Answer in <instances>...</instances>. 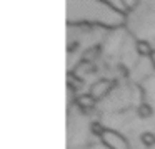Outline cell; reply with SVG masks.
<instances>
[{"label": "cell", "instance_id": "6da1fadb", "mask_svg": "<svg viewBox=\"0 0 155 149\" xmlns=\"http://www.w3.org/2000/svg\"><path fill=\"white\" fill-rule=\"evenodd\" d=\"M102 142L107 146L108 149H128V142L122 134H118L114 129H105V132L102 134Z\"/></svg>", "mask_w": 155, "mask_h": 149}, {"label": "cell", "instance_id": "7a4b0ae2", "mask_svg": "<svg viewBox=\"0 0 155 149\" xmlns=\"http://www.w3.org/2000/svg\"><path fill=\"white\" fill-rule=\"evenodd\" d=\"M112 87H114V82H110V81H105V79L97 81L90 87V95L95 99V101H98V99H102L104 95H107V92L110 91Z\"/></svg>", "mask_w": 155, "mask_h": 149}, {"label": "cell", "instance_id": "3957f363", "mask_svg": "<svg viewBox=\"0 0 155 149\" xmlns=\"http://www.w3.org/2000/svg\"><path fill=\"white\" fill-rule=\"evenodd\" d=\"M77 104H78V107H80L82 111L88 112V111H92V109L95 107V99L92 97L90 94H84V95H78L77 97Z\"/></svg>", "mask_w": 155, "mask_h": 149}, {"label": "cell", "instance_id": "277c9868", "mask_svg": "<svg viewBox=\"0 0 155 149\" xmlns=\"http://www.w3.org/2000/svg\"><path fill=\"white\" fill-rule=\"evenodd\" d=\"M95 71L94 65H92V62L88 61V59H85V61H82L80 64L77 65V71H75V75H78L80 77V74H88V72Z\"/></svg>", "mask_w": 155, "mask_h": 149}, {"label": "cell", "instance_id": "5b68a950", "mask_svg": "<svg viewBox=\"0 0 155 149\" xmlns=\"http://www.w3.org/2000/svg\"><path fill=\"white\" fill-rule=\"evenodd\" d=\"M67 84H68V87L72 89V91H78V89L82 87V77H78V75H75V74H68L67 75Z\"/></svg>", "mask_w": 155, "mask_h": 149}, {"label": "cell", "instance_id": "8992f818", "mask_svg": "<svg viewBox=\"0 0 155 149\" xmlns=\"http://www.w3.org/2000/svg\"><path fill=\"white\" fill-rule=\"evenodd\" d=\"M137 52L138 55H142V57H147V55H152V49H150V44L145 40H138L137 42Z\"/></svg>", "mask_w": 155, "mask_h": 149}, {"label": "cell", "instance_id": "52a82bcc", "mask_svg": "<svg viewBox=\"0 0 155 149\" xmlns=\"http://www.w3.org/2000/svg\"><path fill=\"white\" fill-rule=\"evenodd\" d=\"M152 114H153V111H152V107L147 104V102H143V104L138 107V116H140V117L147 119V117H150Z\"/></svg>", "mask_w": 155, "mask_h": 149}, {"label": "cell", "instance_id": "ba28073f", "mask_svg": "<svg viewBox=\"0 0 155 149\" xmlns=\"http://www.w3.org/2000/svg\"><path fill=\"white\" fill-rule=\"evenodd\" d=\"M90 131L94 132V136L102 137V134L105 132V127H104V126H102L98 121H95V122H92V124H90Z\"/></svg>", "mask_w": 155, "mask_h": 149}, {"label": "cell", "instance_id": "9c48e42d", "mask_svg": "<svg viewBox=\"0 0 155 149\" xmlns=\"http://www.w3.org/2000/svg\"><path fill=\"white\" fill-rule=\"evenodd\" d=\"M142 142H143L145 146H153L155 144V134H152V132H143V134H142Z\"/></svg>", "mask_w": 155, "mask_h": 149}, {"label": "cell", "instance_id": "30bf717a", "mask_svg": "<svg viewBox=\"0 0 155 149\" xmlns=\"http://www.w3.org/2000/svg\"><path fill=\"white\" fill-rule=\"evenodd\" d=\"M122 2H124L125 9H128V10H132V9L138 4V0H122Z\"/></svg>", "mask_w": 155, "mask_h": 149}, {"label": "cell", "instance_id": "8fae6325", "mask_svg": "<svg viewBox=\"0 0 155 149\" xmlns=\"http://www.w3.org/2000/svg\"><path fill=\"white\" fill-rule=\"evenodd\" d=\"M92 54H94V57H97V54H98V47H95V49H90V50L87 52V55H88V57H92Z\"/></svg>", "mask_w": 155, "mask_h": 149}, {"label": "cell", "instance_id": "7c38bea8", "mask_svg": "<svg viewBox=\"0 0 155 149\" xmlns=\"http://www.w3.org/2000/svg\"><path fill=\"white\" fill-rule=\"evenodd\" d=\"M150 59H152V64H153V67H155V50L152 52V55H150Z\"/></svg>", "mask_w": 155, "mask_h": 149}]
</instances>
